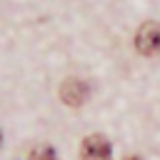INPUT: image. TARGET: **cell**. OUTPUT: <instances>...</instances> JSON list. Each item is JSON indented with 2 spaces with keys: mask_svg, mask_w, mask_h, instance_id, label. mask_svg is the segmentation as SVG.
Masks as SVG:
<instances>
[{
  "mask_svg": "<svg viewBox=\"0 0 160 160\" xmlns=\"http://www.w3.org/2000/svg\"><path fill=\"white\" fill-rule=\"evenodd\" d=\"M0 145H2V132H0Z\"/></svg>",
  "mask_w": 160,
  "mask_h": 160,
  "instance_id": "cell-6",
  "label": "cell"
},
{
  "mask_svg": "<svg viewBox=\"0 0 160 160\" xmlns=\"http://www.w3.org/2000/svg\"><path fill=\"white\" fill-rule=\"evenodd\" d=\"M80 155L82 160H112V148L108 142L105 135H88L80 145Z\"/></svg>",
  "mask_w": 160,
  "mask_h": 160,
  "instance_id": "cell-3",
  "label": "cell"
},
{
  "mask_svg": "<svg viewBox=\"0 0 160 160\" xmlns=\"http://www.w3.org/2000/svg\"><path fill=\"white\" fill-rule=\"evenodd\" d=\"M30 160H58V158H55V150L50 145H40L30 152Z\"/></svg>",
  "mask_w": 160,
  "mask_h": 160,
  "instance_id": "cell-4",
  "label": "cell"
},
{
  "mask_svg": "<svg viewBox=\"0 0 160 160\" xmlns=\"http://www.w3.org/2000/svg\"><path fill=\"white\" fill-rule=\"evenodd\" d=\"M88 98H90V85L80 78H68L60 85V100L70 108H80Z\"/></svg>",
  "mask_w": 160,
  "mask_h": 160,
  "instance_id": "cell-2",
  "label": "cell"
},
{
  "mask_svg": "<svg viewBox=\"0 0 160 160\" xmlns=\"http://www.w3.org/2000/svg\"><path fill=\"white\" fill-rule=\"evenodd\" d=\"M125 160H142V158H138V155H130V158H125Z\"/></svg>",
  "mask_w": 160,
  "mask_h": 160,
  "instance_id": "cell-5",
  "label": "cell"
},
{
  "mask_svg": "<svg viewBox=\"0 0 160 160\" xmlns=\"http://www.w3.org/2000/svg\"><path fill=\"white\" fill-rule=\"evenodd\" d=\"M135 48L140 55H158L160 52V22H142L135 32Z\"/></svg>",
  "mask_w": 160,
  "mask_h": 160,
  "instance_id": "cell-1",
  "label": "cell"
}]
</instances>
